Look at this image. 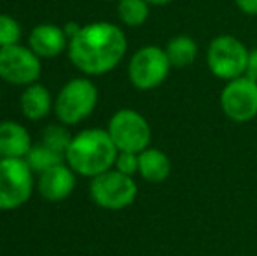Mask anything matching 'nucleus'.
Masks as SVG:
<instances>
[{
	"label": "nucleus",
	"instance_id": "nucleus-20",
	"mask_svg": "<svg viewBox=\"0 0 257 256\" xmlns=\"http://www.w3.org/2000/svg\"><path fill=\"white\" fill-rule=\"evenodd\" d=\"M21 35H23V30L18 20H14L9 14L0 13V48L20 44Z\"/></svg>",
	"mask_w": 257,
	"mask_h": 256
},
{
	"label": "nucleus",
	"instance_id": "nucleus-19",
	"mask_svg": "<svg viewBox=\"0 0 257 256\" xmlns=\"http://www.w3.org/2000/svg\"><path fill=\"white\" fill-rule=\"evenodd\" d=\"M41 142L67 156V149L72 142V135L68 133V130L65 128V125H61V123L60 125H48V127L44 128V132H42Z\"/></svg>",
	"mask_w": 257,
	"mask_h": 256
},
{
	"label": "nucleus",
	"instance_id": "nucleus-17",
	"mask_svg": "<svg viewBox=\"0 0 257 256\" xmlns=\"http://www.w3.org/2000/svg\"><path fill=\"white\" fill-rule=\"evenodd\" d=\"M117 16L124 27L139 28L149 20L151 4L147 0H119Z\"/></svg>",
	"mask_w": 257,
	"mask_h": 256
},
{
	"label": "nucleus",
	"instance_id": "nucleus-24",
	"mask_svg": "<svg viewBox=\"0 0 257 256\" xmlns=\"http://www.w3.org/2000/svg\"><path fill=\"white\" fill-rule=\"evenodd\" d=\"M81 27H82V25L75 23V21H70V23H67V25H65V27H63V30H65V34H67L68 41H70V39L74 37V35L77 34L79 30H81Z\"/></svg>",
	"mask_w": 257,
	"mask_h": 256
},
{
	"label": "nucleus",
	"instance_id": "nucleus-27",
	"mask_svg": "<svg viewBox=\"0 0 257 256\" xmlns=\"http://www.w3.org/2000/svg\"><path fill=\"white\" fill-rule=\"evenodd\" d=\"M2 158H4V156H2V153H0V160H2Z\"/></svg>",
	"mask_w": 257,
	"mask_h": 256
},
{
	"label": "nucleus",
	"instance_id": "nucleus-5",
	"mask_svg": "<svg viewBox=\"0 0 257 256\" xmlns=\"http://www.w3.org/2000/svg\"><path fill=\"white\" fill-rule=\"evenodd\" d=\"M172 68L165 48L154 44L142 46L130 58L128 79L133 88L140 92H151L166 81Z\"/></svg>",
	"mask_w": 257,
	"mask_h": 256
},
{
	"label": "nucleus",
	"instance_id": "nucleus-13",
	"mask_svg": "<svg viewBox=\"0 0 257 256\" xmlns=\"http://www.w3.org/2000/svg\"><path fill=\"white\" fill-rule=\"evenodd\" d=\"M32 146V137L23 125L16 121L0 123V153L4 158H25Z\"/></svg>",
	"mask_w": 257,
	"mask_h": 256
},
{
	"label": "nucleus",
	"instance_id": "nucleus-1",
	"mask_svg": "<svg viewBox=\"0 0 257 256\" xmlns=\"http://www.w3.org/2000/svg\"><path fill=\"white\" fill-rule=\"evenodd\" d=\"M128 51V39L121 27L110 21H93L68 41V58L86 75H103L114 70Z\"/></svg>",
	"mask_w": 257,
	"mask_h": 256
},
{
	"label": "nucleus",
	"instance_id": "nucleus-11",
	"mask_svg": "<svg viewBox=\"0 0 257 256\" xmlns=\"http://www.w3.org/2000/svg\"><path fill=\"white\" fill-rule=\"evenodd\" d=\"M28 48L41 60L56 58L68 48V37L60 25L41 23L28 34Z\"/></svg>",
	"mask_w": 257,
	"mask_h": 256
},
{
	"label": "nucleus",
	"instance_id": "nucleus-2",
	"mask_svg": "<svg viewBox=\"0 0 257 256\" xmlns=\"http://www.w3.org/2000/svg\"><path fill=\"white\" fill-rule=\"evenodd\" d=\"M119 149L103 128H88L72 137L67 149V163L82 178H95L114 168Z\"/></svg>",
	"mask_w": 257,
	"mask_h": 256
},
{
	"label": "nucleus",
	"instance_id": "nucleus-4",
	"mask_svg": "<svg viewBox=\"0 0 257 256\" xmlns=\"http://www.w3.org/2000/svg\"><path fill=\"white\" fill-rule=\"evenodd\" d=\"M98 104V90L88 77L70 79L54 100V114L65 127L84 121Z\"/></svg>",
	"mask_w": 257,
	"mask_h": 256
},
{
	"label": "nucleus",
	"instance_id": "nucleus-9",
	"mask_svg": "<svg viewBox=\"0 0 257 256\" xmlns=\"http://www.w3.org/2000/svg\"><path fill=\"white\" fill-rule=\"evenodd\" d=\"M224 116L234 123H248L257 118V81L247 74L224 84L219 97Z\"/></svg>",
	"mask_w": 257,
	"mask_h": 256
},
{
	"label": "nucleus",
	"instance_id": "nucleus-7",
	"mask_svg": "<svg viewBox=\"0 0 257 256\" xmlns=\"http://www.w3.org/2000/svg\"><path fill=\"white\" fill-rule=\"evenodd\" d=\"M89 195L98 207L107 209V211H121L135 202L139 195V186L132 176L110 168L91 179Z\"/></svg>",
	"mask_w": 257,
	"mask_h": 256
},
{
	"label": "nucleus",
	"instance_id": "nucleus-21",
	"mask_svg": "<svg viewBox=\"0 0 257 256\" xmlns=\"http://www.w3.org/2000/svg\"><path fill=\"white\" fill-rule=\"evenodd\" d=\"M114 168L126 176H135L139 174V153H132V151H119L117 158H115Z\"/></svg>",
	"mask_w": 257,
	"mask_h": 256
},
{
	"label": "nucleus",
	"instance_id": "nucleus-10",
	"mask_svg": "<svg viewBox=\"0 0 257 256\" xmlns=\"http://www.w3.org/2000/svg\"><path fill=\"white\" fill-rule=\"evenodd\" d=\"M42 72L41 58L28 46L13 44L0 48V79L14 86L37 82Z\"/></svg>",
	"mask_w": 257,
	"mask_h": 256
},
{
	"label": "nucleus",
	"instance_id": "nucleus-25",
	"mask_svg": "<svg viewBox=\"0 0 257 256\" xmlns=\"http://www.w3.org/2000/svg\"><path fill=\"white\" fill-rule=\"evenodd\" d=\"M151 6H156V7H163V6H168V4L175 2V0H147Z\"/></svg>",
	"mask_w": 257,
	"mask_h": 256
},
{
	"label": "nucleus",
	"instance_id": "nucleus-8",
	"mask_svg": "<svg viewBox=\"0 0 257 256\" xmlns=\"http://www.w3.org/2000/svg\"><path fill=\"white\" fill-rule=\"evenodd\" d=\"M107 132L119 151L142 153L151 146L153 140L149 121L135 109H119L117 113L112 114Z\"/></svg>",
	"mask_w": 257,
	"mask_h": 256
},
{
	"label": "nucleus",
	"instance_id": "nucleus-14",
	"mask_svg": "<svg viewBox=\"0 0 257 256\" xmlns=\"http://www.w3.org/2000/svg\"><path fill=\"white\" fill-rule=\"evenodd\" d=\"M20 107L25 118H28L30 121H39L51 113L54 104L49 90L41 82H34V84L27 86L25 92L21 93Z\"/></svg>",
	"mask_w": 257,
	"mask_h": 256
},
{
	"label": "nucleus",
	"instance_id": "nucleus-23",
	"mask_svg": "<svg viewBox=\"0 0 257 256\" xmlns=\"http://www.w3.org/2000/svg\"><path fill=\"white\" fill-rule=\"evenodd\" d=\"M247 75L257 81V46L248 51V65H247Z\"/></svg>",
	"mask_w": 257,
	"mask_h": 256
},
{
	"label": "nucleus",
	"instance_id": "nucleus-26",
	"mask_svg": "<svg viewBox=\"0 0 257 256\" xmlns=\"http://www.w3.org/2000/svg\"><path fill=\"white\" fill-rule=\"evenodd\" d=\"M103 2H115V4H117L119 0H103Z\"/></svg>",
	"mask_w": 257,
	"mask_h": 256
},
{
	"label": "nucleus",
	"instance_id": "nucleus-3",
	"mask_svg": "<svg viewBox=\"0 0 257 256\" xmlns=\"http://www.w3.org/2000/svg\"><path fill=\"white\" fill-rule=\"evenodd\" d=\"M248 51L250 49L238 37L231 34H220L208 42L206 48V67L220 81H231L247 74Z\"/></svg>",
	"mask_w": 257,
	"mask_h": 256
},
{
	"label": "nucleus",
	"instance_id": "nucleus-6",
	"mask_svg": "<svg viewBox=\"0 0 257 256\" xmlns=\"http://www.w3.org/2000/svg\"><path fill=\"white\" fill-rule=\"evenodd\" d=\"M34 192V170L25 158L0 160V211L25 205Z\"/></svg>",
	"mask_w": 257,
	"mask_h": 256
},
{
	"label": "nucleus",
	"instance_id": "nucleus-16",
	"mask_svg": "<svg viewBox=\"0 0 257 256\" xmlns=\"http://www.w3.org/2000/svg\"><path fill=\"white\" fill-rule=\"evenodd\" d=\"M165 51L168 55V60L173 68H184L196 62L200 48H198V42L191 35L180 34L166 42Z\"/></svg>",
	"mask_w": 257,
	"mask_h": 256
},
{
	"label": "nucleus",
	"instance_id": "nucleus-22",
	"mask_svg": "<svg viewBox=\"0 0 257 256\" xmlns=\"http://www.w3.org/2000/svg\"><path fill=\"white\" fill-rule=\"evenodd\" d=\"M234 6L245 16H257V0H234Z\"/></svg>",
	"mask_w": 257,
	"mask_h": 256
},
{
	"label": "nucleus",
	"instance_id": "nucleus-15",
	"mask_svg": "<svg viewBox=\"0 0 257 256\" xmlns=\"http://www.w3.org/2000/svg\"><path fill=\"white\" fill-rule=\"evenodd\" d=\"M139 174L147 183H163L172 174V160L165 151L149 146L139 153Z\"/></svg>",
	"mask_w": 257,
	"mask_h": 256
},
{
	"label": "nucleus",
	"instance_id": "nucleus-12",
	"mask_svg": "<svg viewBox=\"0 0 257 256\" xmlns=\"http://www.w3.org/2000/svg\"><path fill=\"white\" fill-rule=\"evenodd\" d=\"M75 172L68 163H60L39 174V193L48 202H61L68 198L75 188Z\"/></svg>",
	"mask_w": 257,
	"mask_h": 256
},
{
	"label": "nucleus",
	"instance_id": "nucleus-18",
	"mask_svg": "<svg viewBox=\"0 0 257 256\" xmlns=\"http://www.w3.org/2000/svg\"><path fill=\"white\" fill-rule=\"evenodd\" d=\"M25 160H27V163L30 165L32 170L41 174V172L48 170V168L54 167V165L65 163V161H67V156L51 149V147L46 146V144L39 142V144H34V146H32V149L28 151Z\"/></svg>",
	"mask_w": 257,
	"mask_h": 256
}]
</instances>
